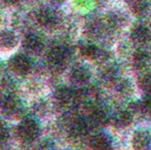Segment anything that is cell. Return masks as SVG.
<instances>
[{"mask_svg": "<svg viewBox=\"0 0 151 150\" xmlns=\"http://www.w3.org/2000/svg\"><path fill=\"white\" fill-rule=\"evenodd\" d=\"M47 63L52 69L61 70L65 68L71 58V52L64 44H56L52 46L47 52Z\"/></svg>", "mask_w": 151, "mask_h": 150, "instance_id": "6da1fadb", "label": "cell"}, {"mask_svg": "<svg viewBox=\"0 0 151 150\" xmlns=\"http://www.w3.org/2000/svg\"><path fill=\"white\" fill-rule=\"evenodd\" d=\"M0 112L5 117L17 118L24 112V106L17 96L5 94L0 98Z\"/></svg>", "mask_w": 151, "mask_h": 150, "instance_id": "7a4b0ae2", "label": "cell"}, {"mask_svg": "<svg viewBox=\"0 0 151 150\" xmlns=\"http://www.w3.org/2000/svg\"><path fill=\"white\" fill-rule=\"evenodd\" d=\"M17 135L24 142H33L39 137L40 126L34 118H25L17 126Z\"/></svg>", "mask_w": 151, "mask_h": 150, "instance_id": "3957f363", "label": "cell"}, {"mask_svg": "<svg viewBox=\"0 0 151 150\" xmlns=\"http://www.w3.org/2000/svg\"><path fill=\"white\" fill-rule=\"evenodd\" d=\"M9 69L18 76H26L32 71L33 69V62L27 55L25 54H16L10 58L8 62Z\"/></svg>", "mask_w": 151, "mask_h": 150, "instance_id": "277c9868", "label": "cell"}, {"mask_svg": "<svg viewBox=\"0 0 151 150\" xmlns=\"http://www.w3.org/2000/svg\"><path fill=\"white\" fill-rule=\"evenodd\" d=\"M36 22L39 26L45 29L56 27L60 22V16L55 9L50 7H41L36 11Z\"/></svg>", "mask_w": 151, "mask_h": 150, "instance_id": "5b68a950", "label": "cell"}, {"mask_svg": "<svg viewBox=\"0 0 151 150\" xmlns=\"http://www.w3.org/2000/svg\"><path fill=\"white\" fill-rule=\"evenodd\" d=\"M55 99L61 106H68L72 103L80 102V93L67 86H61L55 93Z\"/></svg>", "mask_w": 151, "mask_h": 150, "instance_id": "8992f818", "label": "cell"}, {"mask_svg": "<svg viewBox=\"0 0 151 150\" xmlns=\"http://www.w3.org/2000/svg\"><path fill=\"white\" fill-rule=\"evenodd\" d=\"M24 47L29 52L34 55H38L44 50L45 41L44 38L36 32H28L24 37Z\"/></svg>", "mask_w": 151, "mask_h": 150, "instance_id": "52a82bcc", "label": "cell"}, {"mask_svg": "<svg viewBox=\"0 0 151 150\" xmlns=\"http://www.w3.org/2000/svg\"><path fill=\"white\" fill-rule=\"evenodd\" d=\"M19 37L14 31L10 29L0 30V50L4 52H9L18 46Z\"/></svg>", "mask_w": 151, "mask_h": 150, "instance_id": "ba28073f", "label": "cell"}, {"mask_svg": "<svg viewBox=\"0 0 151 150\" xmlns=\"http://www.w3.org/2000/svg\"><path fill=\"white\" fill-rule=\"evenodd\" d=\"M69 79L75 85H83L91 79V72L83 66H74L69 74Z\"/></svg>", "mask_w": 151, "mask_h": 150, "instance_id": "9c48e42d", "label": "cell"}, {"mask_svg": "<svg viewBox=\"0 0 151 150\" xmlns=\"http://www.w3.org/2000/svg\"><path fill=\"white\" fill-rule=\"evenodd\" d=\"M131 37L138 44H145L151 39V32L145 25H137L131 32Z\"/></svg>", "mask_w": 151, "mask_h": 150, "instance_id": "30bf717a", "label": "cell"}, {"mask_svg": "<svg viewBox=\"0 0 151 150\" xmlns=\"http://www.w3.org/2000/svg\"><path fill=\"white\" fill-rule=\"evenodd\" d=\"M150 135L145 131L136 132V134L133 137V140H132V144H133L135 150H147L150 146Z\"/></svg>", "mask_w": 151, "mask_h": 150, "instance_id": "8fae6325", "label": "cell"}, {"mask_svg": "<svg viewBox=\"0 0 151 150\" xmlns=\"http://www.w3.org/2000/svg\"><path fill=\"white\" fill-rule=\"evenodd\" d=\"M88 122L83 118H74L69 126V132L73 137H82L88 133Z\"/></svg>", "mask_w": 151, "mask_h": 150, "instance_id": "7c38bea8", "label": "cell"}, {"mask_svg": "<svg viewBox=\"0 0 151 150\" xmlns=\"http://www.w3.org/2000/svg\"><path fill=\"white\" fill-rule=\"evenodd\" d=\"M108 121L107 112L100 107H93L90 112V123L96 126H104Z\"/></svg>", "mask_w": 151, "mask_h": 150, "instance_id": "4fadbf2b", "label": "cell"}, {"mask_svg": "<svg viewBox=\"0 0 151 150\" xmlns=\"http://www.w3.org/2000/svg\"><path fill=\"white\" fill-rule=\"evenodd\" d=\"M91 150H110L109 139L105 135L98 134L91 139Z\"/></svg>", "mask_w": 151, "mask_h": 150, "instance_id": "5bb4252c", "label": "cell"}, {"mask_svg": "<svg viewBox=\"0 0 151 150\" xmlns=\"http://www.w3.org/2000/svg\"><path fill=\"white\" fill-rule=\"evenodd\" d=\"M132 122V115L129 111H119L114 115L113 124L118 128H122L129 126Z\"/></svg>", "mask_w": 151, "mask_h": 150, "instance_id": "9a60e30c", "label": "cell"}, {"mask_svg": "<svg viewBox=\"0 0 151 150\" xmlns=\"http://www.w3.org/2000/svg\"><path fill=\"white\" fill-rule=\"evenodd\" d=\"M80 52L83 57L90 59H95L98 57H101L103 52L98 48V46H96L95 44L91 43H86L82 44L80 47Z\"/></svg>", "mask_w": 151, "mask_h": 150, "instance_id": "2e32d148", "label": "cell"}, {"mask_svg": "<svg viewBox=\"0 0 151 150\" xmlns=\"http://www.w3.org/2000/svg\"><path fill=\"white\" fill-rule=\"evenodd\" d=\"M148 61H149V56L145 50H139L133 55V64L137 69H142L145 67Z\"/></svg>", "mask_w": 151, "mask_h": 150, "instance_id": "e0dca14e", "label": "cell"}, {"mask_svg": "<svg viewBox=\"0 0 151 150\" xmlns=\"http://www.w3.org/2000/svg\"><path fill=\"white\" fill-rule=\"evenodd\" d=\"M129 7L133 11L134 14L136 16H142L147 11L148 4L145 0H131Z\"/></svg>", "mask_w": 151, "mask_h": 150, "instance_id": "ac0fdd59", "label": "cell"}, {"mask_svg": "<svg viewBox=\"0 0 151 150\" xmlns=\"http://www.w3.org/2000/svg\"><path fill=\"white\" fill-rule=\"evenodd\" d=\"M86 29H88V33L90 36L98 37L102 34V32H103L104 24L98 20H93L88 23Z\"/></svg>", "mask_w": 151, "mask_h": 150, "instance_id": "d6986e66", "label": "cell"}, {"mask_svg": "<svg viewBox=\"0 0 151 150\" xmlns=\"http://www.w3.org/2000/svg\"><path fill=\"white\" fill-rule=\"evenodd\" d=\"M102 77L105 81L107 82H114L117 77V70L114 67L108 66L107 68H105L102 73Z\"/></svg>", "mask_w": 151, "mask_h": 150, "instance_id": "ffe728a7", "label": "cell"}, {"mask_svg": "<svg viewBox=\"0 0 151 150\" xmlns=\"http://www.w3.org/2000/svg\"><path fill=\"white\" fill-rule=\"evenodd\" d=\"M140 86L143 90L151 93V73L144 75L140 79Z\"/></svg>", "mask_w": 151, "mask_h": 150, "instance_id": "44dd1931", "label": "cell"}, {"mask_svg": "<svg viewBox=\"0 0 151 150\" xmlns=\"http://www.w3.org/2000/svg\"><path fill=\"white\" fill-rule=\"evenodd\" d=\"M35 150H56V146L50 140H43L36 145Z\"/></svg>", "mask_w": 151, "mask_h": 150, "instance_id": "7402d4cb", "label": "cell"}, {"mask_svg": "<svg viewBox=\"0 0 151 150\" xmlns=\"http://www.w3.org/2000/svg\"><path fill=\"white\" fill-rule=\"evenodd\" d=\"M9 138V131L2 119H0V143L5 142Z\"/></svg>", "mask_w": 151, "mask_h": 150, "instance_id": "603a6c76", "label": "cell"}, {"mask_svg": "<svg viewBox=\"0 0 151 150\" xmlns=\"http://www.w3.org/2000/svg\"><path fill=\"white\" fill-rule=\"evenodd\" d=\"M22 1L23 0H4V2L8 5H17V4H20Z\"/></svg>", "mask_w": 151, "mask_h": 150, "instance_id": "cb8c5ba5", "label": "cell"}, {"mask_svg": "<svg viewBox=\"0 0 151 150\" xmlns=\"http://www.w3.org/2000/svg\"><path fill=\"white\" fill-rule=\"evenodd\" d=\"M47 1L50 2V4H52V5H61L66 0H47Z\"/></svg>", "mask_w": 151, "mask_h": 150, "instance_id": "d4e9b609", "label": "cell"}]
</instances>
